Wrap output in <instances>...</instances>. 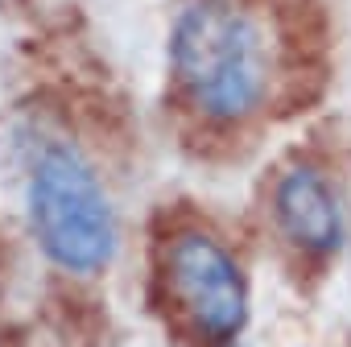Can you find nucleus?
<instances>
[{
  "label": "nucleus",
  "mask_w": 351,
  "mask_h": 347,
  "mask_svg": "<svg viewBox=\"0 0 351 347\" xmlns=\"http://www.w3.org/2000/svg\"><path fill=\"white\" fill-rule=\"evenodd\" d=\"M173 75L215 120H244L269 91L261 25L232 0H191L169 34Z\"/></svg>",
  "instance_id": "1"
},
{
  "label": "nucleus",
  "mask_w": 351,
  "mask_h": 347,
  "mask_svg": "<svg viewBox=\"0 0 351 347\" xmlns=\"http://www.w3.org/2000/svg\"><path fill=\"white\" fill-rule=\"evenodd\" d=\"M29 228L38 248L62 269L91 277L116 256V215L87 157L66 141H46L29 169Z\"/></svg>",
  "instance_id": "2"
},
{
  "label": "nucleus",
  "mask_w": 351,
  "mask_h": 347,
  "mask_svg": "<svg viewBox=\"0 0 351 347\" xmlns=\"http://www.w3.org/2000/svg\"><path fill=\"white\" fill-rule=\"evenodd\" d=\"M169 289L199 335L232 343L248 322V285L232 252L207 232H182L169 244Z\"/></svg>",
  "instance_id": "3"
},
{
  "label": "nucleus",
  "mask_w": 351,
  "mask_h": 347,
  "mask_svg": "<svg viewBox=\"0 0 351 347\" xmlns=\"http://www.w3.org/2000/svg\"><path fill=\"white\" fill-rule=\"evenodd\" d=\"M273 215L281 232L306 252H335L343 244V211L335 191L314 165H293L273 191Z\"/></svg>",
  "instance_id": "4"
}]
</instances>
